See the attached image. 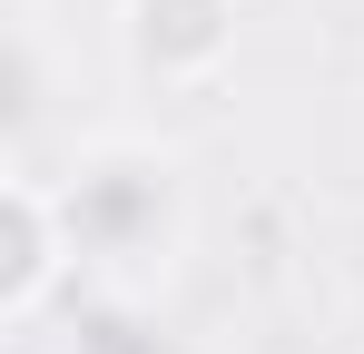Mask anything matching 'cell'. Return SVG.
I'll use <instances>...</instances> for the list:
<instances>
[{"instance_id":"obj_2","label":"cell","mask_w":364,"mask_h":354,"mask_svg":"<svg viewBox=\"0 0 364 354\" xmlns=\"http://www.w3.org/2000/svg\"><path fill=\"white\" fill-rule=\"evenodd\" d=\"M119 40H128V69L138 79L187 89V79H207L217 59L237 50V0H128Z\"/></svg>"},{"instance_id":"obj_3","label":"cell","mask_w":364,"mask_h":354,"mask_svg":"<svg viewBox=\"0 0 364 354\" xmlns=\"http://www.w3.org/2000/svg\"><path fill=\"white\" fill-rule=\"evenodd\" d=\"M69 354H187L168 325H138V315H109V325H79Z\"/></svg>"},{"instance_id":"obj_1","label":"cell","mask_w":364,"mask_h":354,"mask_svg":"<svg viewBox=\"0 0 364 354\" xmlns=\"http://www.w3.org/2000/svg\"><path fill=\"white\" fill-rule=\"evenodd\" d=\"M50 207H60V246L69 266H99L109 286H148L168 276L187 246V187L178 158L109 138V148H79L69 177H50Z\"/></svg>"}]
</instances>
